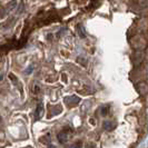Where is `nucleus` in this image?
<instances>
[{
  "label": "nucleus",
  "mask_w": 148,
  "mask_h": 148,
  "mask_svg": "<svg viewBox=\"0 0 148 148\" xmlns=\"http://www.w3.org/2000/svg\"><path fill=\"white\" fill-rule=\"evenodd\" d=\"M77 29H78V35H79L80 37H82V38H85V37H86V34H85V29H84L82 25H79V26L77 27Z\"/></svg>",
  "instance_id": "6"
},
{
  "label": "nucleus",
  "mask_w": 148,
  "mask_h": 148,
  "mask_svg": "<svg viewBox=\"0 0 148 148\" xmlns=\"http://www.w3.org/2000/svg\"><path fill=\"white\" fill-rule=\"evenodd\" d=\"M103 127H104V129H106V130H112L115 128V124L112 121H104Z\"/></svg>",
  "instance_id": "5"
},
{
  "label": "nucleus",
  "mask_w": 148,
  "mask_h": 148,
  "mask_svg": "<svg viewBox=\"0 0 148 148\" xmlns=\"http://www.w3.org/2000/svg\"><path fill=\"white\" fill-rule=\"evenodd\" d=\"M44 115V104L39 103L37 106V109L35 112V119H40Z\"/></svg>",
  "instance_id": "1"
},
{
  "label": "nucleus",
  "mask_w": 148,
  "mask_h": 148,
  "mask_svg": "<svg viewBox=\"0 0 148 148\" xmlns=\"http://www.w3.org/2000/svg\"><path fill=\"white\" fill-rule=\"evenodd\" d=\"M108 109H109V107H108V106H107V107L104 106V107L101 108V115H107V114H108Z\"/></svg>",
  "instance_id": "8"
},
{
  "label": "nucleus",
  "mask_w": 148,
  "mask_h": 148,
  "mask_svg": "<svg viewBox=\"0 0 148 148\" xmlns=\"http://www.w3.org/2000/svg\"><path fill=\"white\" fill-rule=\"evenodd\" d=\"M0 119H1V118H0Z\"/></svg>",
  "instance_id": "14"
},
{
  "label": "nucleus",
  "mask_w": 148,
  "mask_h": 148,
  "mask_svg": "<svg viewBox=\"0 0 148 148\" xmlns=\"http://www.w3.org/2000/svg\"><path fill=\"white\" fill-rule=\"evenodd\" d=\"M1 79H2V75H0V82H1Z\"/></svg>",
  "instance_id": "13"
},
{
  "label": "nucleus",
  "mask_w": 148,
  "mask_h": 148,
  "mask_svg": "<svg viewBox=\"0 0 148 148\" xmlns=\"http://www.w3.org/2000/svg\"><path fill=\"white\" fill-rule=\"evenodd\" d=\"M80 101V99L78 98L77 96H71V97H67V98H65V103H67V104H78Z\"/></svg>",
  "instance_id": "3"
},
{
  "label": "nucleus",
  "mask_w": 148,
  "mask_h": 148,
  "mask_svg": "<svg viewBox=\"0 0 148 148\" xmlns=\"http://www.w3.org/2000/svg\"><path fill=\"white\" fill-rule=\"evenodd\" d=\"M48 148H57V147H56L55 145H49V147H48Z\"/></svg>",
  "instance_id": "11"
},
{
  "label": "nucleus",
  "mask_w": 148,
  "mask_h": 148,
  "mask_svg": "<svg viewBox=\"0 0 148 148\" xmlns=\"http://www.w3.org/2000/svg\"><path fill=\"white\" fill-rule=\"evenodd\" d=\"M86 148H94V147H91V145H87V147Z\"/></svg>",
  "instance_id": "12"
},
{
  "label": "nucleus",
  "mask_w": 148,
  "mask_h": 148,
  "mask_svg": "<svg viewBox=\"0 0 148 148\" xmlns=\"http://www.w3.org/2000/svg\"><path fill=\"white\" fill-rule=\"evenodd\" d=\"M32 91H34L35 94H39V92H40V87H39L38 85H35V86L32 87Z\"/></svg>",
  "instance_id": "7"
},
{
  "label": "nucleus",
  "mask_w": 148,
  "mask_h": 148,
  "mask_svg": "<svg viewBox=\"0 0 148 148\" xmlns=\"http://www.w3.org/2000/svg\"><path fill=\"white\" fill-rule=\"evenodd\" d=\"M31 70H32V67H30L29 69L27 70V74H30V73H31Z\"/></svg>",
  "instance_id": "10"
},
{
  "label": "nucleus",
  "mask_w": 148,
  "mask_h": 148,
  "mask_svg": "<svg viewBox=\"0 0 148 148\" xmlns=\"http://www.w3.org/2000/svg\"><path fill=\"white\" fill-rule=\"evenodd\" d=\"M80 146H82V143H77L76 145H74L71 148H80Z\"/></svg>",
  "instance_id": "9"
},
{
  "label": "nucleus",
  "mask_w": 148,
  "mask_h": 148,
  "mask_svg": "<svg viewBox=\"0 0 148 148\" xmlns=\"http://www.w3.org/2000/svg\"><path fill=\"white\" fill-rule=\"evenodd\" d=\"M68 134H69L68 130H62L61 133L58 134V139H59L60 143H62V144L67 143V140H68Z\"/></svg>",
  "instance_id": "2"
},
{
  "label": "nucleus",
  "mask_w": 148,
  "mask_h": 148,
  "mask_svg": "<svg viewBox=\"0 0 148 148\" xmlns=\"http://www.w3.org/2000/svg\"><path fill=\"white\" fill-rule=\"evenodd\" d=\"M138 91L140 92L141 95H146V94H148L147 84H145V82H140V84L138 85Z\"/></svg>",
  "instance_id": "4"
}]
</instances>
